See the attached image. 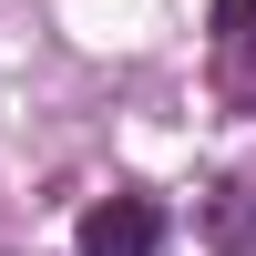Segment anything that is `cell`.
I'll list each match as a JSON object with an SVG mask.
<instances>
[{"label":"cell","mask_w":256,"mask_h":256,"mask_svg":"<svg viewBox=\"0 0 256 256\" xmlns=\"http://www.w3.org/2000/svg\"><path fill=\"white\" fill-rule=\"evenodd\" d=\"M72 246H82V256H154V246H164V205H154V195H102L92 216L72 226Z\"/></svg>","instance_id":"cell-1"},{"label":"cell","mask_w":256,"mask_h":256,"mask_svg":"<svg viewBox=\"0 0 256 256\" xmlns=\"http://www.w3.org/2000/svg\"><path fill=\"white\" fill-rule=\"evenodd\" d=\"M216 82L256 102V0H216Z\"/></svg>","instance_id":"cell-2"}]
</instances>
